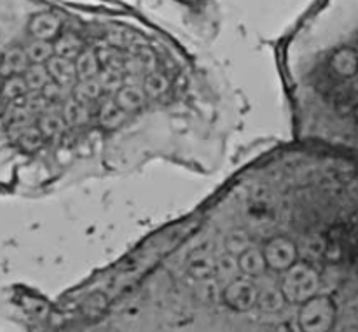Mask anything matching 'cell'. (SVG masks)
<instances>
[{"label": "cell", "instance_id": "5b68a950", "mask_svg": "<svg viewBox=\"0 0 358 332\" xmlns=\"http://www.w3.org/2000/svg\"><path fill=\"white\" fill-rule=\"evenodd\" d=\"M28 31L38 41L55 42L62 34V20L55 13H38L28 23Z\"/></svg>", "mask_w": 358, "mask_h": 332}, {"label": "cell", "instance_id": "ac0fdd59", "mask_svg": "<svg viewBox=\"0 0 358 332\" xmlns=\"http://www.w3.org/2000/svg\"><path fill=\"white\" fill-rule=\"evenodd\" d=\"M23 77L24 80H27L28 89L34 91V93H41V91L52 80L48 72V66L35 65V63H31V65L28 66V70L23 73Z\"/></svg>", "mask_w": 358, "mask_h": 332}, {"label": "cell", "instance_id": "d6986e66", "mask_svg": "<svg viewBox=\"0 0 358 332\" xmlns=\"http://www.w3.org/2000/svg\"><path fill=\"white\" fill-rule=\"evenodd\" d=\"M285 304H287V299L283 297L282 290L280 289H271V290H266V292H259L257 306L261 308L264 313H276V311L282 310Z\"/></svg>", "mask_w": 358, "mask_h": 332}, {"label": "cell", "instance_id": "ffe728a7", "mask_svg": "<svg viewBox=\"0 0 358 332\" xmlns=\"http://www.w3.org/2000/svg\"><path fill=\"white\" fill-rule=\"evenodd\" d=\"M168 89H170V80L159 72H152L150 75H147L145 82H143V91H145L147 98H161Z\"/></svg>", "mask_w": 358, "mask_h": 332}, {"label": "cell", "instance_id": "7c38bea8", "mask_svg": "<svg viewBox=\"0 0 358 332\" xmlns=\"http://www.w3.org/2000/svg\"><path fill=\"white\" fill-rule=\"evenodd\" d=\"M27 80L23 75H10L3 77L2 84H0V98H2L6 103H14V101L21 100V98L27 96L28 93Z\"/></svg>", "mask_w": 358, "mask_h": 332}, {"label": "cell", "instance_id": "6da1fadb", "mask_svg": "<svg viewBox=\"0 0 358 332\" xmlns=\"http://www.w3.org/2000/svg\"><path fill=\"white\" fill-rule=\"evenodd\" d=\"M320 289V275L313 266L306 262H296L287 271H283L280 290L287 303L303 304L315 297Z\"/></svg>", "mask_w": 358, "mask_h": 332}, {"label": "cell", "instance_id": "44dd1931", "mask_svg": "<svg viewBox=\"0 0 358 332\" xmlns=\"http://www.w3.org/2000/svg\"><path fill=\"white\" fill-rule=\"evenodd\" d=\"M100 94H101V84L94 79L79 80V84L73 87V98L79 101L96 100Z\"/></svg>", "mask_w": 358, "mask_h": 332}, {"label": "cell", "instance_id": "7a4b0ae2", "mask_svg": "<svg viewBox=\"0 0 358 332\" xmlns=\"http://www.w3.org/2000/svg\"><path fill=\"white\" fill-rule=\"evenodd\" d=\"M336 320V304L329 296H315L301 304L299 327L303 332H331Z\"/></svg>", "mask_w": 358, "mask_h": 332}, {"label": "cell", "instance_id": "e0dca14e", "mask_svg": "<svg viewBox=\"0 0 358 332\" xmlns=\"http://www.w3.org/2000/svg\"><path fill=\"white\" fill-rule=\"evenodd\" d=\"M24 51H27L30 63H35V65H45V63L55 56V45L49 41H38V38H34V41L24 48Z\"/></svg>", "mask_w": 358, "mask_h": 332}, {"label": "cell", "instance_id": "cb8c5ba5", "mask_svg": "<svg viewBox=\"0 0 358 332\" xmlns=\"http://www.w3.org/2000/svg\"><path fill=\"white\" fill-rule=\"evenodd\" d=\"M236 255L227 254V257H224L222 261L217 264V271H219L220 278L226 280L227 283L233 282L236 278V273L240 271V266H238V259H234Z\"/></svg>", "mask_w": 358, "mask_h": 332}, {"label": "cell", "instance_id": "4fadbf2b", "mask_svg": "<svg viewBox=\"0 0 358 332\" xmlns=\"http://www.w3.org/2000/svg\"><path fill=\"white\" fill-rule=\"evenodd\" d=\"M115 103L126 112H133L142 107L147 100V94L143 87L138 86H122L115 94Z\"/></svg>", "mask_w": 358, "mask_h": 332}, {"label": "cell", "instance_id": "9a60e30c", "mask_svg": "<svg viewBox=\"0 0 358 332\" xmlns=\"http://www.w3.org/2000/svg\"><path fill=\"white\" fill-rule=\"evenodd\" d=\"M65 126L66 121L63 115L48 110L42 112L41 117H38L37 121V128L41 129V133L45 138H56L58 135H62V133L65 131Z\"/></svg>", "mask_w": 358, "mask_h": 332}, {"label": "cell", "instance_id": "484cf974", "mask_svg": "<svg viewBox=\"0 0 358 332\" xmlns=\"http://www.w3.org/2000/svg\"><path fill=\"white\" fill-rule=\"evenodd\" d=\"M178 2H182V3H196V2H198V0H178Z\"/></svg>", "mask_w": 358, "mask_h": 332}, {"label": "cell", "instance_id": "52a82bcc", "mask_svg": "<svg viewBox=\"0 0 358 332\" xmlns=\"http://www.w3.org/2000/svg\"><path fill=\"white\" fill-rule=\"evenodd\" d=\"M48 72L51 75V79L55 82L62 84V86H66V84H72L73 79L77 77L76 70V62L69 58H62V56H52L48 63Z\"/></svg>", "mask_w": 358, "mask_h": 332}, {"label": "cell", "instance_id": "d4e9b609", "mask_svg": "<svg viewBox=\"0 0 358 332\" xmlns=\"http://www.w3.org/2000/svg\"><path fill=\"white\" fill-rule=\"evenodd\" d=\"M278 332H303V331H301V327H299V322L287 320L280 325Z\"/></svg>", "mask_w": 358, "mask_h": 332}, {"label": "cell", "instance_id": "30bf717a", "mask_svg": "<svg viewBox=\"0 0 358 332\" xmlns=\"http://www.w3.org/2000/svg\"><path fill=\"white\" fill-rule=\"evenodd\" d=\"M331 68L341 77L355 75V72L358 70V55L350 48L339 49L332 56Z\"/></svg>", "mask_w": 358, "mask_h": 332}, {"label": "cell", "instance_id": "ba28073f", "mask_svg": "<svg viewBox=\"0 0 358 332\" xmlns=\"http://www.w3.org/2000/svg\"><path fill=\"white\" fill-rule=\"evenodd\" d=\"M126 114L128 112L122 110L115 100H103L98 107V122L105 129H117L124 124Z\"/></svg>", "mask_w": 358, "mask_h": 332}, {"label": "cell", "instance_id": "603a6c76", "mask_svg": "<svg viewBox=\"0 0 358 332\" xmlns=\"http://www.w3.org/2000/svg\"><path fill=\"white\" fill-rule=\"evenodd\" d=\"M224 245H226L227 254L236 255L238 257V255L243 254L245 250L250 248V240H248V234L245 231H234V233H231L226 238V243Z\"/></svg>", "mask_w": 358, "mask_h": 332}, {"label": "cell", "instance_id": "4316f807", "mask_svg": "<svg viewBox=\"0 0 358 332\" xmlns=\"http://www.w3.org/2000/svg\"><path fill=\"white\" fill-rule=\"evenodd\" d=\"M355 119L358 121V105H357V108H355Z\"/></svg>", "mask_w": 358, "mask_h": 332}, {"label": "cell", "instance_id": "2e32d148", "mask_svg": "<svg viewBox=\"0 0 358 332\" xmlns=\"http://www.w3.org/2000/svg\"><path fill=\"white\" fill-rule=\"evenodd\" d=\"M217 271V262L210 255L198 254L189 259L187 273L196 280H206Z\"/></svg>", "mask_w": 358, "mask_h": 332}, {"label": "cell", "instance_id": "8992f818", "mask_svg": "<svg viewBox=\"0 0 358 332\" xmlns=\"http://www.w3.org/2000/svg\"><path fill=\"white\" fill-rule=\"evenodd\" d=\"M30 65L24 48H10L0 56V75L2 79L10 75H23Z\"/></svg>", "mask_w": 358, "mask_h": 332}, {"label": "cell", "instance_id": "277c9868", "mask_svg": "<svg viewBox=\"0 0 358 332\" xmlns=\"http://www.w3.org/2000/svg\"><path fill=\"white\" fill-rule=\"evenodd\" d=\"M222 299L226 306L234 311H248L257 306L259 290L250 280L234 278L226 285L222 292Z\"/></svg>", "mask_w": 358, "mask_h": 332}, {"label": "cell", "instance_id": "5bb4252c", "mask_svg": "<svg viewBox=\"0 0 358 332\" xmlns=\"http://www.w3.org/2000/svg\"><path fill=\"white\" fill-rule=\"evenodd\" d=\"M100 58L94 51H90V49H84L76 59V70H77V77L79 80H86V79H94V77L100 73Z\"/></svg>", "mask_w": 358, "mask_h": 332}, {"label": "cell", "instance_id": "7402d4cb", "mask_svg": "<svg viewBox=\"0 0 358 332\" xmlns=\"http://www.w3.org/2000/svg\"><path fill=\"white\" fill-rule=\"evenodd\" d=\"M63 117H65V121L69 122V124L79 126V124H84V122L87 121V117H90V112H87V108L84 107L83 101L72 98V100L65 105V114H63Z\"/></svg>", "mask_w": 358, "mask_h": 332}, {"label": "cell", "instance_id": "9c48e42d", "mask_svg": "<svg viewBox=\"0 0 358 332\" xmlns=\"http://www.w3.org/2000/svg\"><path fill=\"white\" fill-rule=\"evenodd\" d=\"M238 266L240 271L247 276H261L268 268L264 252L257 248H248L243 254L238 255Z\"/></svg>", "mask_w": 358, "mask_h": 332}, {"label": "cell", "instance_id": "3957f363", "mask_svg": "<svg viewBox=\"0 0 358 332\" xmlns=\"http://www.w3.org/2000/svg\"><path fill=\"white\" fill-rule=\"evenodd\" d=\"M264 257L268 262V268L275 269V271H287L290 266L297 262V247L292 240L285 236H276L266 241Z\"/></svg>", "mask_w": 358, "mask_h": 332}, {"label": "cell", "instance_id": "8fae6325", "mask_svg": "<svg viewBox=\"0 0 358 332\" xmlns=\"http://www.w3.org/2000/svg\"><path fill=\"white\" fill-rule=\"evenodd\" d=\"M55 45V55L62 56V58H69L76 62L77 56L84 51L83 49V41H80L79 35L72 34V31H65V34H59V37L52 42Z\"/></svg>", "mask_w": 358, "mask_h": 332}]
</instances>
